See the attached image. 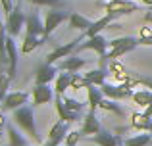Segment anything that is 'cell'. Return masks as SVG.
<instances>
[{"instance_id": "6da1fadb", "label": "cell", "mask_w": 152, "mask_h": 146, "mask_svg": "<svg viewBox=\"0 0 152 146\" xmlns=\"http://www.w3.org/2000/svg\"><path fill=\"white\" fill-rule=\"evenodd\" d=\"M139 46V37H119V38H112L110 41V52H106L104 56H100V68L108 69V64L112 60H118V58L125 56L127 52L135 50Z\"/></svg>"}, {"instance_id": "7a4b0ae2", "label": "cell", "mask_w": 152, "mask_h": 146, "mask_svg": "<svg viewBox=\"0 0 152 146\" xmlns=\"http://www.w3.org/2000/svg\"><path fill=\"white\" fill-rule=\"evenodd\" d=\"M12 119H14V123L18 125L19 129H23V131H25L35 142H41V135H39L37 125H35V112H33L31 106L25 104V106H21V108L14 110Z\"/></svg>"}, {"instance_id": "3957f363", "label": "cell", "mask_w": 152, "mask_h": 146, "mask_svg": "<svg viewBox=\"0 0 152 146\" xmlns=\"http://www.w3.org/2000/svg\"><path fill=\"white\" fill-rule=\"evenodd\" d=\"M25 21H27V15L21 10V0H18L14 4V8H12V12L6 15V21H4L6 23V29H8V35L18 37L21 33V29L25 27Z\"/></svg>"}, {"instance_id": "277c9868", "label": "cell", "mask_w": 152, "mask_h": 146, "mask_svg": "<svg viewBox=\"0 0 152 146\" xmlns=\"http://www.w3.org/2000/svg\"><path fill=\"white\" fill-rule=\"evenodd\" d=\"M104 96L106 98H112V100H127V98L133 96L135 92V86L129 85V83H119V85H114V83H104V85L100 86Z\"/></svg>"}, {"instance_id": "5b68a950", "label": "cell", "mask_w": 152, "mask_h": 146, "mask_svg": "<svg viewBox=\"0 0 152 146\" xmlns=\"http://www.w3.org/2000/svg\"><path fill=\"white\" fill-rule=\"evenodd\" d=\"M108 46H110V41H108V38L100 33V35H94V37H91V38H85V41L77 46L75 54L85 52V50H93V52L98 54V56H104L106 50H108Z\"/></svg>"}, {"instance_id": "8992f818", "label": "cell", "mask_w": 152, "mask_h": 146, "mask_svg": "<svg viewBox=\"0 0 152 146\" xmlns=\"http://www.w3.org/2000/svg\"><path fill=\"white\" fill-rule=\"evenodd\" d=\"M81 42H83L81 37H77L71 42H66V44H62V46H56L50 54H46V64H56V62H62L64 58H69L71 54H75V50H77V46L81 44Z\"/></svg>"}, {"instance_id": "52a82bcc", "label": "cell", "mask_w": 152, "mask_h": 146, "mask_svg": "<svg viewBox=\"0 0 152 146\" xmlns=\"http://www.w3.org/2000/svg\"><path fill=\"white\" fill-rule=\"evenodd\" d=\"M102 8L106 12L118 14L119 17H121V15H129V14H133V12H141V6L135 4L133 0H110V2L102 4Z\"/></svg>"}, {"instance_id": "ba28073f", "label": "cell", "mask_w": 152, "mask_h": 146, "mask_svg": "<svg viewBox=\"0 0 152 146\" xmlns=\"http://www.w3.org/2000/svg\"><path fill=\"white\" fill-rule=\"evenodd\" d=\"M119 15L114 14V12H108L106 15H102L100 19H96V21H93V25L89 27V29L85 31V33H81L79 37H81V41H85V38H91L94 37V35H100L104 29H108V27H112V23H114V19H118Z\"/></svg>"}, {"instance_id": "9c48e42d", "label": "cell", "mask_w": 152, "mask_h": 146, "mask_svg": "<svg viewBox=\"0 0 152 146\" xmlns=\"http://www.w3.org/2000/svg\"><path fill=\"white\" fill-rule=\"evenodd\" d=\"M67 133H69V123H66V121H62V119L56 121L48 131V139H46L45 146H60L66 140Z\"/></svg>"}, {"instance_id": "30bf717a", "label": "cell", "mask_w": 152, "mask_h": 146, "mask_svg": "<svg viewBox=\"0 0 152 146\" xmlns=\"http://www.w3.org/2000/svg\"><path fill=\"white\" fill-rule=\"evenodd\" d=\"M66 19H69V15H67L66 12H58L56 8H50L46 17H45V38L46 41L50 38V35L54 33L56 27H58L60 23H64Z\"/></svg>"}, {"instance_id": "8fae6325", "label": "cell", "mask_w": 152, "mask_h": 146, "mask_svg": "<svg viewBox=\"0 0 152 146\" xmlns=\"http://www.w3.org/2000/svg\"><path fill=\"white\" fill-rule=\"evenodd\" d=\"M85 140L96 144V146H121V142H123L121 137L114 135L110 131H100L96 135H89V137H85Z\"/></svg>"}, {"instance_id": "7c38bea8", "label": "cell", "mask_w": 152, "mask_h": 146, "mask_svg": "<svg viewBox=\"0 0 152 146\" xmlns=\"http://www.w3.org/2000/svg\"><path fill=\"white\" fill-rule=\"evenodd\" d=\"M52 98H56L54 89H50L48 85H35L33 92H31V100H33V108L42 104H48Z\"/></svg>"}, {"instance_id": "4fadbf2b", "label": "cell", "mask_w": 152, "mask_h": 146, "mask_svg": "<svg viewBox=\"0 0 152 146\" xmlns=\"http://www.w3.org/2000/svg\"><path fill=\"white\" fill-rule=\"evenodd\" d=\"M58 71H60V68L54 65V64L41 65V68L37 69V73H35V85H50L52 81H56Z\"/></svg>"}, {"instance_id": "5bb4252c", "label": "cell", "mask_w": 152, "mask_h": 146, "mask_svg": "<svg viewBox=\"0 0 152 146\" xmlns=\"http://www.w3.org/2000/svg\"><path fill=\"white\" fill-rule=\"evenodd\" d=\"M31 94L23 92V90H15V92H8L6 100H4L2 104V110H8V112H14V110L21 108V106H25L27 102H29Z\"/></svg>"}, {"instance_id": "9a60e30c", "label": "cell", "mask_w": 152, "mask_h": 146, "mask_svg": "<svg viewBox=\"0 0 152 146\" xmlns=\"http://www.w3.org/2000/svg\"><path fill=\"white\" fill-rule=\"evenodd\" d=\"M54 106H56V112H58V117L62 121H66V123H75V121L81 119V113L79 112H73V110L66 108V104H64V100H62V94H56Z\"/></svg>"}, {"instance_id": "2e32d148", "label": "cell", "mask_w": 152, "mask_h": 146, "mask_svg": "<svg viewBox=\"0 0 152 146\" xmlns=\"http://www.w3.org/2000/svg\"><path fill=\"white\" fill-rule=\"evenodd\" d=\"M100 121H98L96 117V112L94 110H89V112L83 115V127H81V133H83V139L89 135H96V133H100Z\"/></svg>"}, {"instance_id": "e0dca14e", "label": "cell", "mask_w": 152, "mask_h": 146, "mask_svg": "<svg viewBox=\"0 0 152 146\" xmlns=\"http://www.w3.org/2000/svg\"><path fill=\"white\" fill-rule=\"evenodd\" d=\"M6 52H8V75L12 79H15V71H18V46L12 35H8L6 38Z\"/></svg>"}, {"instance_id": "ac0fdd59", "label": "cell", "mask_w": 152, "mask_h": 146, "mask_svg": "<svg viewBox=\"0 0 152 146\" xmlns=\"http://www.w3.org/2000/svg\"><path fill=\"white\" fill-rule=\"evenodd\" d=\"M25 33L37 35V37H45V23H42L41 14H39L37 10H33L29 15H27V21H25Z\"/></svg>"}, {"instance_id": "d6986e66", "label": "cell", "mask_w": 152, "mask_h": 146, "mask_svg": "<svg viewBox=\"0 0 152 146\" xmlns=\"http://www.w3.org/2000/svg\"><path fill=\"white\" fill-rule=\"evenodd\" d=\"M85 65H89V60H83V58H79L77 54H71L69 58H66V60H62L58 64L60 71H69V73H79V69H83Z\"/></svg>"}, {"instance_id": "ffe728a7", "label": "cell", "mask_w": 152, "mask_h": 146, "mask_svg": "<svg viewBox=\"0 0 152 146\" xmlns=\"http://www.w3.org/2000/svg\"><path fill=\"white\" fill-rule=\"evenodd\" d=\"M131 127L141 131V133H152V117L145 115L142 112L141 113L139 112L131 113Z\"/></svg>"}, {"instance_id": "44dd1931", "label": "cell", "mask_w": 152, "mask_h": 146, "mask_svg": "<svg viewBox=\"0 0 152 146\" xmlns=\"http://www.w3.org/2000/svg\"><path fill=\"white\" fill-rule=\"evenodd\" d=\"M104 100V92L100 86L96 85H89L87 86V104H89V110H94L96 112L100 108V102Z\"/></svg>"}, {"instance_id": "7402d4cb", "label": "cell", "mask_w": 152, "mask_h": 146, "mask_svg": "<svg viewBox=\"0 0 152 146\" xmlns=\"http://www.w3.org/2000/svg\"><path fill=\"white\" fill-rule=\"evenodd\" d=\"M45 42H46L45 37H37V35L25 33V37H23V42H21V52H23V54H31L33 50H37L39 46H42Z\"/></svg>"}, {"instance_id": "603a6c76", "label": "cell", "mask_w": 152, "mask_h": 146, "mask_svg": "<svg viewBox=\"0 0 152 146\" xmlns=\"http://www.w3.org/2000/svg\"><path fill=\"white\" fill-rule=\"evenodd\" d=\"M131 100H133V104L141 106L142 110L148 108V106L152 104V89H146V86H142V89L135 90L133 96H131Z\"/></svg>"}, {"instance_id": "cb8c5ba5", "label": "cell", "mask_w": 152, "mask_h": 146, "mask_svg": "<svg viewBox=\"0 0 152 146\" xmlns=\"http://www.w3.org/2000/svg\"><path fill=\"white\" fill-rule=\"evenodd\" d=\"M67 23H69L71 29H77V31H81V33H85V31L89 29L91 25H93V21H91V19H87L85 15H81L79 12H73V14H69V19H67Z\"/></svg>"}, {"instance_id": "d4e9b609", "label": "cell", "mask_w": 152, "mask_h": 146, "mask_svg": "<svg viewBox=\"0 0 152 146\" xmlns=\"http://www.w3.org/2000/svg\"><path fill=\"white\" fill-rule=\"evenodd\" d=\"M6 133H8V144H10V146H25V144H29V142H27V139L12 123L6 125Z\"/></svg>"}, {"instance_id": "484cf974", "label": "cell", "mask_w": 152, "mask_h": 146, "mask_svg": "<svg viewBox=\"0 0 152 146\" xmlns=\"http://www.w3.org/2000/svg\"><path fill=\"white\" fill-rule=\"evenodd\" d=\"M87 81L91 85H96V86H102L106 83V77H108V69L106 68H96V69H91L89 73H85Z\"/></svg>"}, {"instance_id": "4316f807", "label": "cell", "mask_w": 152, "mask_h": 146, "mask_svg": "<svg viewBox=\"0 0 152 146\" xmlns=\"http://www.w3.org/2000/svg\"><path fill=\"white\" fill-rule=\"evenodd\" d=\"M71 75L73 73L66 71V73H60L56 77V81H54V92L56 94H64L67 89H71Z\"/></svg>"}, {"instance_id": "83f0119b", "label": "cell", "mask_w": 152, "mask_h": 146, "mask_svg": "<svg viewBox=\"0 0 152 146\" xmlns=\"http://www.w3.org/2000/svg\"><path fill=\"white\" fill-rule=\"evenodd\" d=\"M152 140V133H141V135L129 137L123 140V146H148Z\"/></svg>"}, {"instance_id": "f1b7e54d", "label": "cell", "mask_w": 152, "mask_h": 146, "mask_svg": "<svg viewBox=\"0 0 152 146\" xmlns=\"http://www.w3.org/2000/svg\"><path fill=\"white\" fill-rule=\"evenodd\" d=\"M100 108L106 110V112H110V113H114V115H118V117L125 115V112H123V108L118 104V100H112V98H106V96H104V100L100 102Z\"/></svg>"}, {"instance_id": "f546056e", "label": "cell", "mask_w": 152, "mask_h": 146, "mask_svg": "<svg viewBox=\"0 0 152 146\" xmlns=\"http://www.w3.org/2000/svg\"><path fill=\"white\" fill-rule=\"evenodd\" d=\"M6 38H8V29H6V23H2V17H0V64H8Z\"/></svg>"}, {"instance_id": "4dcf8cb0", "label": "cell", "mask_w": 152, "mask_h": 146, "mask_svg": "<svg viewBox=\"0 0 152 146\" xmlns=\"http://www.w3.org/2000/svg\"><path fill=\"white\" fill-rule=\"evenodd\" d=\"M10 83H12V77L8 73H0V108H2L4 100L8 96V89H10Z\"/></svg>"}, {"instance_id": "1f68e13d", "label": "cell", "mask_w": 152, "mask_h": 146, "mask_svg": "<svg viewBox=\"0 0 152 146\" xmlns=\"http://www.w3.org/2000/svg\"><path fill=\"white\" fill-rule=\"evenodd\" d=\"M62 100H64V104H66V108L73 110V112H79V113H83V110H85L87 106H89V104H83V102L75 100V98H69V96H64V94H62Z\"/></svg>"}, {"instance_id": "d6a6232c", "label": "cell", "mask_w": 152, "mask_h": 146, "mask_svg": "<svg viewBox=\"0 0 152 146\" xmlns=\"http://www.w3.org/2000/svg\"><path fill=\"white\" fill-rule=\"evenodd\" d=\"M89 85H91V83L87 81L85 75H79V73H73V75H71V89L79 90V89H87Z\"/></svg>"}, {"instance_id": "836d02e7", "label": "cell", "mask_w": 152, "mask_h": 146, "mask_svg": "<svg viewBox=\"0 0 152 146\" xmlns=\"http://www.w3.org/2000/svg\"><path fill=\"white\" fill-rule=\"evenodd\" d=\"M81 139H83V133H81V131H69V133L66 135L64 144H66V146H77Z\"/></svg>"}, {"instance_id": "e575fe53", "label": "cell", "mask_w": 152, "mask_h": 146, "mask_svg": "<svg viewBox=\"0 0 152 146\" xmlns=\"http://www.w3.org/2000/svg\"><path fill=\"white\" fill-rule=\"evenodd\" d=\"M35 6H46V8H62L64 0H27Z\"/></svg>"}, {"instance_id": "d590c367", "label": "cell", "mask_w": 152, "mask_h": 146, "mask_svg": "<svg viewBox=\"0 0 152 146\" xmlns=\"http://www.w3.org/2000/svg\"><path fill=\"white\" fill-rule=\"evenodd\" d=\"M0 4H2V10H4V14H10L12 12V8H14V2L12 0H0Z\"/></svg>"}, {"instance_id": "8d00e7d4", "label": "cell", "mask_w": 152, "mask_h": 146, "mask_svg": "<svg viewBox=\"0 0 152 146\" xmlns=\"http://www.w3.org/2000/svg\"><path fill=\"white\" fill-rule=\"evenodd\" d=\"M152 35V27L150 25H145L141 29V35H139V38H146V37H150Z\"/></svg>"}, {"instance_id": "74e56055", "label": "cell", "mask_w": 152, "mask_h": 146, "mask_svg": "<svg viewBox=\"0 0 152 146\" xmlns=\"http://www.w3.org/2000/svg\"><path fill=\"white\" fill-rule=\"evenodd\" d=\"M139 46H152V35L146 38H139Z\"/></svg>"}, {"instance_id": "f35d334b", "label": "cell", "mask_w": 152, "mask_h": 146, "mask_svg": "<svg viewBox=\"0 0 152 146\" xmlns=\"http://www.w3.org/2000/svg\"><path fill=\"white\" fill-rule=\"evenodd\" d=\"M6 125H8L6 123V117H4V113H0V137H2V129L6 127Z\"/></svg>"}, {"instance_id": "ab89813d", "label": "cell", "mask_w": 152, "mask_h": 146, "mask_svg": "<svg viewBox=\"0 0 152 146\" xmlns=\"http://www.w3.org/2000/svg\"><path fill=\"white\" fill-rule=\"evenodd\" d=\"M148 146H152V140H150V144H148Z\"/></svg>"}, {"instance_id": "60d3db41", "label": "cell", "mask_w": 152, "mask_h": 146, "mask_svg": "<svg viewBox=\"0 0 152 146\" xmlns=\"http://www.w3.org/2000/svg\"><path fill=\"white\" fill-rule=\"evenodd\" d=\"M25 146H31V144H25Z\"/></svg>"}, {"instance_id": "b9f144b4", "label": "cell", "mask_w": 152, "mask_h": 146, "mask_svg": "<svg viewBox=\"0 0 152 146\" xmlns=\"http://www.w3.org/2000/svg\"><path fill=\"white\" fill-rule=\"evenodd\" d=\"M6 146H10V144H6Z\"/></svg>"}, {"instance_id": "7bdbcfd3", "label": "cell", "mask_w": 152, "mask_h": 146, "mask_svg": "<svg viewBox=\"0 0 152 146\" xmlns=\"http://www.w3.org/2000/svg\"><path fill=\"white\" fill-rule=\"evenodd\" d=\"M121 146H123V142H121Z\"/></svg>"}]
</instances>
